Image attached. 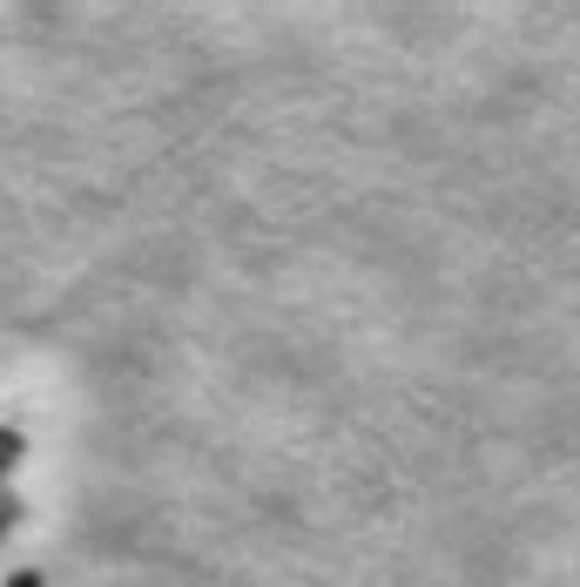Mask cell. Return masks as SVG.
I'll use <instances>...</instances> for the list:
<instances>
[{"label": "cell", "mask_w": 580, "mask_h": 587, "mask_svg": "<svg viewBox=\"0 0 580 587\" xmlns=\"http://www.w3.org/2000/svg\"><path fill=\"white\" fill-rule=\"evenodd\" d=\"M14 587H42V580H34V574H21V580H14Z\"/></svg>", "instance_id": "6da1fadb"}]
</instances>
